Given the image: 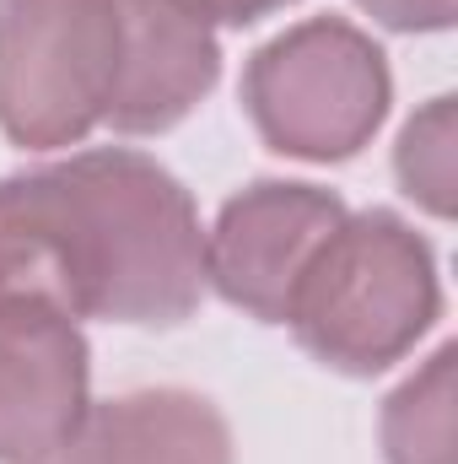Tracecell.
<instances>
[{"label": "cell", "mask_w": 458, "mask_h": 464, "mask_svg": "<svg viewBox=\"0 0 458 464\" xmlns=\"http://www.w3.org/2000/svg\"><path fill=\"white\" fill-rule=\"evenodd\" d=\"M38 464H232L222 416L195 394H129L98 405Z\"/></svg>", "instance_id": "obj_8"}, {"label": "cell", "mask_w": 458, "mask_h": 464, "mask_svg": "<svg viewBox=\"0 0 458 464\" xmlns=\"http://www.w3.org/2000/svg\"><path fill=\"white\" fill-rule=\"evenodd\" d=\"M119 82L109 119L119 130H167L216 82V33L200 0H114Z\"/></svg>", "instance_id": "obj_7"}, {"label": "cell", "mask_w": 458, "mask_h": 464, "mask_svg": "<svg viewBox=\"0 0 458 464\" xmlns=\"http://www.w3.org/2000/svg\"><path fill=\"white\" fill-rule=\"evenodd\" d=\"M87 416V346L49 303H0V459L38 464Z\"/></svg>", "instance_id": "obj_6"}, {"label": "cell", "mask_w": 458, "mask_h": 464, "mask_svg": "<svg viewBox=\"0 0 458 464\" xmlns=\"http://www.w3.org/2000/svg\"><path fill=\"white\" fill-rule=\"evenodd\" d=\"M205 286L189 195L135 151H87L0 184V303L178 324Z\"/></svg>", "instance_id": "obj_1"}, {"label": "cell", "mask_w": 458, "mask_h": 464, "mask_svg": "<svg viewBox=\"0 0 458 464\" xmlns=\"http://www.w3.org/2000/svg\"><path fill=\"white\" fill-rule=\"evenodd\" d=\"M248 114L275 151L350 157L388 103L383 54L345 22H308L253 54L243 76Z\"/></svg>", "instance_id": "obj_4"}, {"label": "cell", "mask_w": 458, "mask_h": 464, "mask_svg": "<svg viewBox=\"0 0 458 464\" xmlns=\"http://www.w3.org/2000/svg\"><path fill=\"white\" fill-rule=\"evenodd\" d=\"M399 179L415 200H426L437 217L453 211V103L437 98L426 114L405 130L399 146Z\"/></svg>", "instance_id": "obj_10"}, {"label": "cell", "mask_w": 458, "mask_h": 464, "mask_svg": "<svg viewBox=\"0 0 458 464\" xmlns=\"http://www.w3.org/2000/svg\"><path fill=\"white\" fill-rule=\"evenodd\" d=\"M437 314L432 254L394 217H356L324 237L302 270L286 319L302 346L345 372H377Z\"/></svg>", "instance_id": "obj_2"}, {"label": "cell", "mask_w": 458, "mask_h": 464, "mask_svg": "<svg viewBox=\"0 0 458 464\" xmlns=\"http://www.w3.org/2000/svg\"><path fill=\"white\" fill-rule=\"evenodd\" d=\"M205 5V16L216 22H253V16H264V11H275V5H286V0H200Z\"/></svg>", "instance_id": "obj_12"}, {"label": "cell", "mask_w": 458, "mask_h": 464, "mask_svg": "<svg viewBox=\"0 0 458 464\" xmlns=\"http://www.w3.org/2000/svg\"><path fill=\"white\" fill-rule=\"evenodd\" d=\"M345 222L340 200L308 184H259L232 200L205 243V276L227 292L237 308L286 324L291 292L324 237Z\"/></svg>", "instance_id": "obj_5"}, {"label": "cell", "mask_w": 458, "mask_h": 464, "mask_svg": "<svg viewBox=\"0 0 458 464\" xmlns=\"http://www.w3.org/2000/svg\"><path fill=\"white\" fill-rule=\"evenodd\" d=\"M453 351H437L426 378L405 383L388 405V459L394 464H453Z\"/></svg>", "instance_id": "obj_9"}, {"label": "cell", "mask_w": 458, "mask_h": 464, "mask_svg": "<svg viewBox=\"0 0 458 464\" xmlns=\"http://www.w3.org/2000/svg\"><path fill=\"white\" fill-rule=\"evenodd\" d=\"M114 82V0H0V124L11 140H81L109 119Z\"/></svg>", "instance_id": "obj_3"}, {"label": "cell", "mask_w": 458, "mask_h": 464, "mask_svg": "<svg viewBox=\"0 0 458 464\" xmlns=\"http://www.w3.org/2000/svg\"><path fill=\"white\" fill-rule=\"evenodd\" d=\"M367 11H377L388 27H448L453 0H361Z\"/></svg>", "instance_id": "obj_11"}]
</instances>
